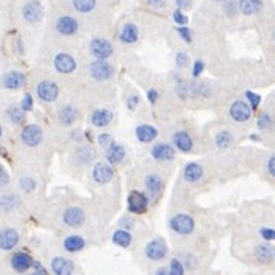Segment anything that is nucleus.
<instances>
[{
  "mask_svg": "<svg viewBox=\"0 0 275 275\" xmlns=\"http://www.w3.org/2000/svg\"><path fill=\"white\" fill-rule=\"evenodd\" d=\"M272 124H273V121H272V117L269 114H261L258 117V120H256V126H258L261 131H269Z\"/></svg>",
  "mask_w": 275,
  "mask_h": 275,
  "instance_id": "nucleus-36",
  "label": "nucleus"
},
{
  "mask_svg": "<svg viewBox=\"0 0 275 275\" xmlns=\"http://www.w3.org/2000/svg\"><path fill=\"white\" fill-rule=\"evenodd\" d=\"M151 156L157 162H171L176 157L174 145H170L167 142H159L151 148Z\"/></svg>",
  "mask_w": 275,
  "mask_h": 275,
  "instance_id": "nucleus-5",
  "label": "nucleus"
},
{
  "mask_svg": "<svg viewBox=\"0 0 275 275\" xmlns=\"http://www.w3.org/2000/svg\"><path fill=\"white\" fill-rule=\"evenodd\" d=\"M62 221L68 227H81L86 221V215L81 209L78 207H70L64 212Z\"/></svg>",
  "mask_w": 275,
  "mask_h": 275,
  "instance_id": "nucleus-15",
  "label": "nucleus"
},
{
  "mask_svg": "<svg viewBox=\"0 0 275 275\" xmlns=\"http://www.w3.org/2000/svg\"><path fill=\"white\" fill-rule=\"evenodd\" d=\"M204 62L202 61H196L194 64H193V72H191V75L194 77V78H199L200 77V73L204 72Z\"/></svg>",
  "mask_w": 275,
  "mask_h": 275,
  "instance_id": "nucleus-46",
  "label": "nucleus"
},
{
  "mask_svg": "<svg viewBox=\"0 0 275 275\" xmlns=\"http://www.w3.org/2000/svg\"><path fill=\"white\" fill-rule=\"evenodd\" d=\"M77 159H78V163L87 165L92 159H94V151H92L90 148H80L77 151Z\"/></svg>",
  "mask_w": 275,
  "mask_h": 275,
  "instance_id": "nucleus-35",
  "label": "nucleus"
},
{
  "mask_svg": "<svg viewBox=\"0 0 275 275\" xmlns=\"http://www.w3.org/2000/svg\"><path fill=\"white\" fill-rule=\"evenodd\" d=\"M246 98H247V103L250 104V107L253 109V111H255V109L256 107H258L260 106V103H261V97L260 95H256V94H253V92H246Z\"/></svg>",
  "mask_w": 275,
  "mask_h": 275,
  "instance_id": "nucleus-40",
  "label": "nucleus"
},
{
  "mask_svg": "<svg viewBox=\"0 0 275 275\" xmlns=\"http://www.w3.org/2000/svg\"><path fill=\"white\" fill-rule=\"evenodd\" d=\"M215 143L218 150H229L233 145V134L230 131H219L215 137Z\"/></svg>",
  "mask_w": 275,
  "mask_h": 275,
  "instance_id": "nucleus-29",
  "label": "nucleus"
},
{
  "mask_svg": "<svg viewBox=\"0 0 275 275\" xmlns=\"http://www.w3.org/2000/svg\"><path fill=\"white\" fill-rule=\"evenodd\" d=\"M19 187H21L24 191L30 193V191H33V190L36 188V182H34L31 177L25 176V177H22V179H21V182H19Z\"/></svg>",
  "mask_w": 275,
  "mask_h": 275,
  "instance_id": "nucleus-39",
  "label": "nucleus"
},
{
  "mask_svg": "<svg viewBox=\"0 0 275 275\" xmlns=\"http://www.w3.org/2000/svg\"><path fill=\"white\" fill-rule=\"evenodd\" d=\"M24 145L27 146H38L42 140V129L38 124H27L21 134Z\"/></svg>",
  "mask_w": 275,
  "mask_h": 275,
  "instance_id": "nucleus-13",
  "label": "nucleus"
},
{
  "mask_svg": "<svg viewBox=\"0 0 275 275\" xmlns=\"http://www.w3.org/2000/svg\"><path fill=\"white\" fill-rule=\"evenodd\" d=\"M36 92H38V97L45 101V103H51L58 98L59 95V87L56 83L53 81H41L36 87Z\"/></svg>",
  "mask_w": 275,
  "mask_h": 275,
  "instance_id": "nucleus-11",
  "label": "nucleus"
},
{
  "mask_svg": "<svg viewBox=\"0 0 275 275\" xmlns=\"http://www.w3.org/2000/svg\"><path fill=\"white\" fill-rule=\"evenodd\" d=\"M2 84L5 89H10V90H16V89H19L25 84V75L21 72H8L4 75L2 78Z\"/></svg>",
  "mask_w": 275,
  "mask_h": 275,
  "instance_id": "nucleus-19",
  "label": "nucleus"
},
{
  "mask_svg": "<svg viewBox=\"0 0 275 275\" xmlns=\"http://www.w3.org/2000/svg\"><path fill=\"white\" fill-rule=\"evenodd\" d=\"M11 266L17 272H25L33 266V260L30 255H27L24 252H16L11 256Z\"/></svg>",
  "mask_w": 275,
  "mask_h": 275,
  "instance_id": "nucleus-22",
  "label": "nucleus"
},
{
  "mask_svg": "<svg viewBox=\"0 0 275 275\" xmlns=\"http://www.w3.org/2000/svg\"><path fill=\"white\" fill-rule=\"evenodd\" d=\"M170 229L177 233V235H182V236H185V235H190L193 233L194 230V219L185 213H179L176 216L171 218V221H170Z\"/></svg>",
  "mask_w": 275,
  "mask_h": 275,
  "instance_id": "nucleus-2",
  "label": "nucleus"
},
{
  "mask_svg": "<svg viewBox=\"0 0 275 275\" xmlns=\"http://www.w3.org/2000/svg\"><path fill=\"white\" fill-rule=\"evenodd\" d=\"M253 256L258 263L269 264L275 261V246H272L270 243H261L258 246H255Z\"/></svg>",
  "mask_w": 275,
  "mask_h": 275,
  "instance_id": "nucleus-12",
  "label": "nucleus"
},
{
  "mask_svg": "<svg viewBox=\"0 0 275 275\" xmlns=\"http://www.w3.org/2000/svg\"><path fill=\"white\" fill-rule=\"evenodd\" d=\"M202 177H204V168L196 162L188 163L187 167L183 168V179H185L188 183H196Z\"/></svg>",
  "mask_w": 275,
  "mask_h": 275,
  "instance_id": "nucleus-23",
  "label": "nucleus"
},
{
  "mask_svg": "<svg viewBox=\"0 0 275 275\" xmlns=\"http://www.w3.org/2000/svg\"><path fill=\"white\" fill-rule=\"evenodd\" d=\"M89 72L94 80L97 81H107L111 80L114 75V67L112 64H109L106 59H95L94 62L90 64Z\"/></svg>",
  "mask_w": 275,
  "mask_h": 275,
  "instance_id": "nucleus-3",
  "label": "nucleus"
},
{
  "mask_svg": "<svg viewBox=\"0 0 275 275\" xmlns=\"http://www.w3.org/2000/svg\"><path fill=\"white\" fill-rule=\"evenodd\" d=\"M170 275H185V269H183V264L179 260H171L170 266H168Z\"/></svg>",
  "mask_w": 275,
  "mask_h": 275,
  "instance_id": "nucleus-37",
  "label": "nucleus"
},
{
  "mask_svg": "<svg viewBox=\"0 0 275 275\" xmlns=\"http://www.w3.org/2000/svg\"><path fill=\"white\" fill-rule=\"evenodd\" d=\"M150 205V197L140 193V191H131L129 197H127V210L131 213L140 215L145 213L146 209Z\"/></svg>",
  "mask_w": 275,
  "mask_h": 275,
  "instance_id": "nucleus-6",
  "label": "nucleus"
},
{
  "mask_svg": "<svg viewBox=\"0 0 275 275\" xmlns=\"http://www.w3.org/2000/svg\"><path fill=\"white\" fill-rule=\"evenodd\" d=\"M261 8H263V0H240L238 2V10L244 16H253L256 13H260Z\"/></svg>",
  "mask_w": 275,
  "mask_h": 275,
  "instance_id": "nucleus-25",
  "label": "nucleus"
},
{
  "mask_svg": "<svg viewBox=\"0 0 275 275\" xmlns=\"http://www.w3.org/2000/svg\"><path fill=\"white\" fill-rule=\"evenodd\" d=\"M139 38V30L134 24H126L120 33V41L124 44H134Z\"/></svg>",
  "mask_w": 275,
  "mask_h": 275,
  "instance_id": "nucleus-28",
  "label": "nucleus"
},
{
  "mask_svg": "<svg viewBox=\"0 0 275 275\" xmlns=\"http://www.w3.org/2000/svg\"><path fill=\"white\" fill-rule=\"evenodd\" d=\"M252 112H253V109L244 100L233 101L229 109V115L235 123H247L252 118Z\"/></svg>",
  "mask_w": 275,
  "mask_h": 275,
  "instance_id": "nucleus-1",
  "label": "nucleus"
},
{
  "mask_svg": "<svg viewBox=\"0 0 275 275\" xmlns=\"http://www.w3.org/2000/svg\"><path fill=\"white\" fill-rule=\"evenodd\" d=\"M163 188V179L156 174V173H150L145 177V190H146V196H148L151 200H156L160 194Z\"/></svg>",
  "mask_w": 275,
  "mask_h": 275,
  "instance_id": "nucleus-9",
  "label": "nucleus"
},
{
  "mask_svg": "<svg viewBox=\"0 0 275 275\" xmlns=\"http://www.w3.org/2000/svg\"><path fill=\"white\" fill-rule=\"evenodd\" d=\"M177 33L182 36V39H185L187 42H191V31L187 27H179L177 28Z\"/></svg>",
  "mask_w": 275,
  "mask_h": 275,
  "instance_id": "nucleus-48",
  "label": "nucleus"
},
{
  "mask_svg": "<svg viewBox=\"0 0 275 275\" xmlns=\"http://www.w3.org/2000/svg\"><path fill=\"white\" fill-rule=\"evenodd\" d=\"M124 156H126V151L120 143H114L111 148L106 151V159L109 163H112V165L120 163L124 159Z\"/></svg>",
  "mask_w": 275,
  "mask_h": 275,
  "instance_id": "nucleus-27",
  "label": "nucleus"
},
{
  "mask_svg": "<svg viewBox=\"0 0 275 275\" xmlns=\"http://www.w3.org/2000/svg\"><path fill=\"white\" fill-rule=\"evenodd\" d=\"M17 205V196L14 194H5V196H0V209L10 212Z\"/></svg>",
  "mask_w": 275,
  "mask_h": 275,
  "instance_id": "nucleus-34",
  "label": "nucleus"
},
{
  "mask_svg": "<svg viewBox=\"0 0 275 275\" xmlns=\"http://www.w3.org/2000/svg\"><path fill=\"white\" fill-rule=\"evenodd\" d=\"M92 179L100 185H104V183H109L114 179V170L106 162H97L94 170H92Z\"/></svg>",
  "mask_w": 275,
  "mask_h": 275,
  "instance_id": "nucleus-8",
  "label": "nucleus"
},
{
  "mask_svg": "<svg viewBox=\"0 0 275 275\" xmlns=\"http://www.w3.org/2000/svg\"><path fill=\"white\" fill-rule=\"evenodd\" d=\"M21 107L24 109L25 112H30L31 109H33V97H31L30 94H27V95L24 97V100H22V103H21Z\"/></svg>",
  "mask_w": 275,
  "mask_h": 275,
  "instance_id": "nucleus-45",
  "label": "nucleus"
},
{
  "mask_svg": "<svg viewBox=\"0 0 275 275\" xmlns=\"http://www.w3.org/2000/svg\"><path fill=\"white\" fill-rule=\"evenodd\" d=\"M219 2H221L223 5H226V4H229V2H230V0H219Z\"/></svg>",
  "mask_w": 275,
  "mask_h": 275,
  "instance_id": "nucleus-56",
  "label": "nucleus"
},
{
  "mask_svg": "<svg viewBox=\"0 0 275 275\" xmlns=\"http://www.w3.org/2000/svg\"><path fill=\"white\" fill-rule=\"evenodd\" d=\"M90 53L95 59H107L114 53V48L109 41L103 38H95L90 42Z\"/></svg>",
  "mask_w": 275,
  "mask_h": 275,
  "instance_id": "nucleus-7",
  "label": "nucleus"
},
{
  "mask_svg": "<svg viewBox=\"0 0 275 275\" xmlns=\"http://www.w3.org/2000/svg\"><path fill=\"white\" fill-rule=\"evenodd\" d=\"M140 100H139V95H131L129 98H127V109L129 111H134V109L139 106Z\"/></svg>",
  "mask_w": 275,
  "mask_h": 275,
  "instance_id": "nucleus-49",
  "label": "nucleus"
},
{
  "mask_svg": "<svg viewBox=\"0 0 275 275\" xmlns=\"http://www.w3.org/2000/svg\"><path fill=\"white\" fill-rule=\"evenodd\" d=\"M146 98H148V101L151 104H154L157 100H159V92L156 89H150L148 92H146Z\"/></svg>",
  "mask_w": 275,
  "mask_h": 275,
  "instance_id": "nucleus-50",
  "label": "nucleus"
},
{
  "mask_svg": "<svg viewBox=\"0 0 275 275\" xmlns=\"http://www.w3.org/2000/svg\"><path fill=\"white\" fill-rule=\"evenodd\" d=\"M157 129L153 126V124H139L135 127V135H137V140L142 142V143H151L157 139Z\"/></svg>",
  "mask_w": 275,
  "mask_h": 275,
  "instance_id": "nucleus-20",
  "label": "nucleus"
},
{
  "mask_svg": "<svg viewBox=\"0 0 275 275\" xmlns=\"http://www.w3.org/2000/svg\"><path fill=\"white\" fill-rule=\"evenodd\" d=\"M171 140H173V145H174L176 150H179L182 153H191L193 151L194 143H193V137L190 135V132L180 129V131L173 134Z\"/></svg>",
  "mask_w": 275,
  "mask_h": 275,
  "instance_id": "nucleus-14",
  "label": "nucleus"
},
{
  "mask_svg": "<svg viewBox=\"0 0 275 275\" xmlns=\"http://www.w3.org/2000/svg\"><path fill=\"white\" fill-rule=\"evenodd\" d=\"M260 235H261V238L264 241H275V229L264 227V229L260 230Z\"/></svg>",
  "mask_w": 275,
  "mask_h": 275,
  "instance_id": "nucleus-42",
  "label": "nucleus"
},
{
  "mask_svg": "<svg viewBox=\"0 0 275 275\" xmlns=\"http://www.w3.org/2000/svg\"><path fill=\"white\" fill-rule=\"evenodd\" d=\"M266 171L269 176L275 177V154H272L267 160H266Z\"/></svg>",
  "mask_w": 275,
  "mask_h": 275,
  "instance_id": "nucleus-43",
  "label": "nucleus"
},
{
  "mask_svg": "<svg viewBox=\"0 0 275 275\" xmlns=\"http://www.w3.org/2000/svg\"><path fill=\"white\" fill-rule=\"evenodd\" d=\"M188 62H190L188 54H187L185 51H179V53H177V56H176V64H177V67H179V68L187 67Z\"/></svg>",
  "mask_w": 275,
  "mask_h": 275,
  "instance_id": "nucleus-41",
  "label": "nucleus"
},
{
  "mask_svg": "<svg viewBox=\"0 0 275 275\" xmlns=\"http://www.w3.org/2000/svg\"><path fill=\"white\" fill-rule=\"evenodd\" d=\"M134 226H135V223L132 221V219H131L129 216H124V218L120 219V227L124 229V230H129V229H132Z\"/></svg>",
  "mask_w": 275,
  "mask_h": 275,
  "instance_id": "nucleus-47",
  "label": "nucleus"
},
{
  "mask_svg": "<svg viewBox=\"0 0 275 275\" xmlns=\"http://www.w3.org/2000/svg\"><path fill=\"white\" fill-rule=\"evenodd\" d=\"M58 118H59L61 124L72 126V124H75L78 120V111L73 106H64L58 114Z\"/></svg>",
  "mask_w": 275,
  "mask_h": 275,
  "instance_id": "nucleus-26",
  "label": "nucleus"
},
{
  "mask_svg": "<svg viewBox=\"0 0 275 275\" xmlns=\"http://www.w3.org/2000/svg\"><path fill=\"white\" fill-rule=\"evenodd\" d=\"M114 143H115V142L112 140V135H109V134H101V135H98V145L101 146V148H103L104 151H107Z\"/></svg>",
  "mask_w": 275,
  "mask_h": 275,
  "instance_id": "nucleus-38",
  "label": "nucleus"
},
{
  "mask_svg": "<svg viewBox=\"0 0 275 275\" xmlns=\"http://www.w3.org/2000/svg\"><path fill=\"white\" fill-rule=\"evenodd\" d=\"M10 182V176L7 173V170L4 167H0V187H5Z\"/></svg>",
  "mask_w": 275,
  "mask_h": 275,
  "instance_id": "nucleus-51",
  "label": "nucleus"
},
{
  "mask_svg": "<svg viewBox=\"0 0 275 275\" xmlns=\"http://www.w3.org/2000/svg\"><path fill=\"white\" fill-rule=\"evenodd\" d=\"M156 275H170V270L167 267H160L156 270Z\"/></svg>",
  "mask_w": 275,
  "mask_h": 275,
  "instance_id": "nucleus-54",
  "label": "nucleus"
},
{
  "mask_svg": "<svg viewBox=\"0 0 275 275\" xmlns=\"http://www.w3.org/2000/svg\"><path fill=\"white\" fill-rule=\"evenodd\" d=\"M17 243H19V233L14 229H4L0 232V249L11 250Z\"/></svg>",
  "mask_w": 275,
  "mask_h": 275,
  "instance_id": "nucleus-21",
  "label": "nucleus"
},
{
  "mask_svg": "<svg viewBox=\"0 0 275 275\" xmlns=\"http://www.w3.org/2000/svg\"><path fill=\"white\" fill-rule=\"evenodd\" d=\"M146 2L153 7H163L165 5V0H146Z\"/></svg>",
  "mask_w": 275,
  "mask_h": 275,
  "instance_id": "nucleus-52",
  "label": "nucleus"
},
{
  "mask_svg": "<svg viewBox=\"0 0 275 275\" xmlns=\"http://www.w3.org/2000/svg\"><path fill=\"white\" fill-rule=\"evenodd\" d=\"M0 135H2V126H0Z\"/></svg>",
  "mask_w": 275,
  "mask_h": 275,
  "instance_id": "nucleus-57",
  "label": "nucleus"
},
{
  "mask_svg": "<svg viewBox=\"0 0 275 275\" xmlns=\"http://www.w3.org/2000/svg\"><path fill=\"white\" fill-rule=\"evenodd\" d=\"M177 5L180 8H188L190 7V0H177Z\"/></svg>",
  "mask_w": 275,
  "mask_h": 275,
  "instance_id": "nucleus-53",
  "label": "nucleus"
},
{
  "mask_svg": "<svg viewBox=\"0 0 275 275\" xmlns=\"http://www.w3.org/2000/svg\"><path fill=\"white\" fill-rule=\"evenodd\" d=\"M51 269L54 275H72L73 263L67 258H62V256H56V258H53L51 261Z\"/></svg>",
  "mask_w": 275,
  "mask_h": 275,
  "instance_id": "nucleus-24",
  "label": "nucleus"
},
{
  "mask_svg": "<svg viewBox=\"0 0 275 275\" xmlns=\"http://www.w3.org/2000/svg\"><path fill=\"white\" fill-rule=\"evenodd\" d=\"M174 21H176V24H179L180 27H185L187 25V22H188V17L185 16V14H183L182 11H176L174 13Z\"/></svg>",
  "mask_w": 275,
  "mask_h": 275,
  "instance_id": "nucleus-44",
  "label": "nucleus"
},
{
  "mask_svg": "<svg viewBox=\"0 0 275 275\" xmlns=\"http://www.w3.org/2000/svg\"><path fill=\"white\" fill-rule=\"evenodd\" d=\"M8 118L11 120V123L14 124H19L24 121L25 118V111L21 107V106H11L8 109Z\"/></svg>",
  "mask_w": 275,
  "mask_h": 275,
  "instance_id": "nucleus-32",
  "label": "nucleus"
},
{
  "mask_svg": "<svg viewBox=\"0 0 275 275\" xmlns=\"http://www.w3.org/2000/svg\"><path fill=\"white\" fill-rule=\"evenodd\" d=\"M84 246H86V241H84V238L80 235H70L65 238V241H64V247L68 252H78Z\"/></svg>",
  "mask_w": 275,
  "mask_h": 275,
  "instance_id": "nucleus-30",
  "label": "nucleus"
},
{
  "mask_svg": "<svg viewBox=\"0 0 275 275\" xmlns=\"http://www.w3.org/2000/svg\"><path fill=\"white\" fill-rule=\"evenodd\" d=\"M112 118H114V114H112V111H109V109H104V107L95 109L90 115V123L95 127H106L111 124Z\"/></svg>",
  "mask_w": 275,
  "mask_h": 275,
  "instance_id": "nucleus-18",
  "label": "nucleus"
},
{
  "mask_svg": "<svg viewBox=\"0 0 275 275\" xmlns=\"http://www.w3.org/2000/svg\"><path fill=\"white\" fill-rule=\"evenodd\" d=\"M168 253L167 243L162 238H156V240L150 241L145 247V256L151 261H162Z\"/></svg>",
  "mask_w": 275,
  "mask_h": 275,
  "instance_id": "nucleus-4",
  "label": "nucleus"
},
{
  "mask_svg": "<svg viewBox=\"0 0 275 275\" xmlns=\"http://www.w3.org/2000/svg\"><path fill=\"white\" fill-rule=\"evenodd\" d=\"M31 275H45V272L41 269V270H38V272H34V273H31Z\"/></svg>",
  "mask_w": 275,
  "mask_h": 275,
  "instance_id": "nucleus-55",
  "label": "nucleus"
},
{
  "mask_svg": "<svg viewBox=\"0 0 275 275\" xmlns=\"http://www.w3.org/2000/svg\"><path fill=\"white\" fill-rule=\"evenodd\" d=\"M112 241H114V244H117L120 247H129L131 243H132V236L127 230L120 229L112 235Z\"/></svg>",
  "mask_w": 275,
  "mask_h": 275,
  "instance_id": "nucleus-31",
  "label": "nucleus"
},
{
  "mask_svg": "<svg viewBox=\"0 0 275 275\" xmlns=\"http://www.w3.org/2000/svg\"><path fill=\"white\" fill-rule=\"evenodd\" d=\"M56 31L62 36H72L78 31V21L72 16H62L56 22Z\"/></svg>",
  "mask_w": 275,
  "mask_h": 275,
  "instance_id": "nucleus-17",
  "label": "nucleus"
},
{
  "mask_svg": "<svg viewBox=\"0 0 275 275\" xmlns=\"http://www.w3.org/2000/svg\"><path fill=\"white\" fill-rule=\"evenodd\" d=\"M54 68H56L59 73L68 75V73L75 72L77 62L68 53H59V54H56V58H54Z\"/></svg>",
  "mask_w": 275,
  "mask_h": 275,
  "instance_id": "nucleus-16",
  "label": "nucleus"
},
{
  "mask_svg": "<svg viewBox=\"0 0 275 275\" xmlns=\"http://www.w3.org/2000/svg\"><path fill=\"white\" fill-rule=\"evenodd\" d=\"M73 7L78 13H90L97 7V0H73Z\"/></svg>",
  "mask_w": 275,
  "mask_h": 275,
  "instance_id": "nucleus-33",
  "label": "nucleus"
},
{
  "mask_svg": "<svg viewBox=\"0 0 275 275\" xmlns=\"http://www.w3.org/2000/svg\"><path fill=\"white\" fill-rule=\"evenodd\" d=\"M22 14H24V19L27 22L38 24V22L42 21V17H44V8H42L41 2H38V0H31V2L24 5Z\"/></svg>",
  "mask_w": 275,
  "mask_h": 275,
  "instance_id": "nucleus-10",
  "label": "nucleus"
},
{
  "mask_svg": "<svg viewBox=\"0 0 275 275\" xmlns=\"http://www.w3.org/2000/svg\"><path fill=\"white\" fill-rule=\"evenodd\" d=\"M273 41H275V30H273Z\"/></svg>",
  "mask_w": 275,
  "mask_h": 275,
  "instance_id": "nucleus-58",
  "label": "nucleus"
}]
</instances>
